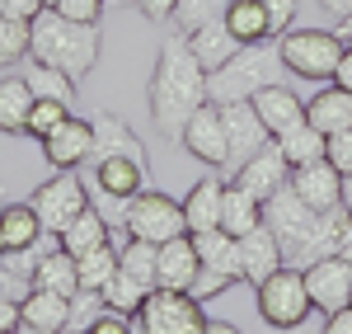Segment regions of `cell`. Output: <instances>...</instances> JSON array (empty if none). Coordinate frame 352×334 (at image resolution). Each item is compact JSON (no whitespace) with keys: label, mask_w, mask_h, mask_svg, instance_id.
Listing matches in <instances>:
<instances>
[{"label":"cell","mask_w":352,"mask_h":334,"mask_svg":"<svg viewBox=\"0 0 352 334\" xmlns=\"http://www.w3.org/2000/svg\"><path fill=\"white\" fill-rule=\"evenodd\" d=\"M254 306H258V320L268 330H300L315 311L310 292H305V273L292 264H282L263 282H254Z\"/></svg>","instance_id":"obj_6"},{"label":"cell","mask_w":352,"mask_h":334,"mask_svg":"<svg viewBox=\"0 0 352 334\" xmlns=\"http://www.w3.org/2000/svg\"><path fill=\"white\" fill-rule=\"evenodd\" d=\"M282 52H277V38H263V43H244L240 52L230 56L221 71L207 76V99L212 104H235V99H254L258 90L282 81Z\"/></svg>","instance_id":"obj_4"},{"label":"cell","mask_w":352,"mask_h":334,"mask_svg":"<svg viewBox=\"0 0 352 334\" xmlns=\"http://www.w3.org/2000/svg\"><path fill=\"white\" fill-rule=\"evenodd\" d=\"M0 202H5V198H0Z\"/></svg>","instance_id":"obj_58"},{"label":"cell","mask_w":352,"mask_h":334,"mask_svg":"<svg viewBox=\"0 0 352 334\" xmlns=\"http://www.w3.org/2000/svg\"><path fill=\"white\" fill-rule=\"evenodd\" d=\"M113 236H118V231H113V226L104 222V212L89 202L80 217H76V222L56 236V240H61V250H66V254H76V259H80V254H89V250H104V245H113Z\"/></svg>","instance_id":"obj_24"},{"label":"cell","mask_w":352,"mask_h":334,"mask_svg":"<svg viewBox=\"0 0 352 334\" xmlns=\"http://www.w3.org/2000/svg\"><path fill=\"white\" fill-rule=\"evenodd\" d=\"M85 334H136V320L132 315H118V311H104Z\"/></svg>","instance_id":"obj_43"},{"label":"cell","mask_w":352,"mask_h":334,"mask_svg":"<svg viewBox=\"0 0 352 334\" xmlns=\"http://www.w3.org/2000/svg\"><path fill=\"white\" fill-rule=\"evenodd\" d=\"M76 273H80V287L89 292H104L109 278L118 273V245H104V250H89L76 259Z\"/></svg>","instance_id":"obj_34"},{"label":"cell","mask_w":352,"mask_h":334,"mask_svg":"<svg viewBox=\"0 0 352 334\" xmlns=\"http://www.w3.org/2000/svg\"><path fill=\"white\" fill-rule=\"evenodd\" d=\"M33 90V99H56V104H76V81L66 76V71H56V66H43V61H33L28 56V66L19 71Z\"/></svg>","instance_id":"obj_30"},{"label":"cell","mask_w":352,"mask_h":334,"mask_svg":"<svg viewBox=\"0 0 352 334\" xmlns=\"http://www.w3.org/2000/svg\"><path fill=\"white\" fill-rule=\"evenodd\" d=\"M136 334H207V311L192 292H174V287H151L141 311L132 315Z\"/></svg>","instance_id":"obj_7"},{"label":"cell","mask_w":352,"mask_h":334,"mask_svg":"<svg viewBox=\"0 0 352 334\" xmlns=\"http://www.w3.org/2000/svg\"><path fill=\"white\" fill-rule=\"evenodd\" d=\"M89 127H94V156H89V160H104V156H136V160H146L141 137H136L118 113L99 109L94 118H89Z\"/></svg>","instance_id":"obj_21"},{"label":"cell","mask_w":352,"mask_h":334,"mask_svg":"<svg viewBox=\"0 0 352 334\" xmlns=\"http://www.w3.org/2000/svg\"><path fill=\"white\" fill-rule=\"evenodd\" d=\"M324 160H329L333 169H338L343 179L352 174V127H343V132L324 137Z\"/></svg>","instance_id":"obj_39"},{"label":"cell","mask_w":352,"mask_h":334,"mask_svg":"<svg viewBox=\"0 0 352 334\" xmlns=\"http://www.w3.org/2000/svg\"><path fill=\"white\" fill-rule=\"evenodd\" d=\"M192 245H197V259H202V269H217L226 273L230 282H244V269H240V240L230 236V231H202V236H192Z\"/></svg>","instance_id":"obj_26"},{"label":"cell","mask_w":352,"mask_h":334,"mask_svg":"<svg viewBox=\"0 0 352 334\" xmlns=\"http://www.w3.org/2000/svg\"><path fill=\"white\" fill-rule=\"evenodd\" d=\"M43 10H47L43 0H0V14H10V19H19V24H33V19H38Z\"/></svg>","instance_id":"obj_44"},{"label":"cell","mask_w":352,"mask_h":334,"mask_svg":"<svg viewBox=\"0 0 352 334\" xmlns=\"http://www.w3.org/2000/svg\"><path fill=\"white\" fill-rule=\"evenodd\" d=\"M52 10H56V14H66V19H76V24H99L104 0H56Z\"/></svg>","instance_id":"obj_41"},{"label":"cell","mask_w":352,"mask_h":334,"mask_svg":"<svg viewBox=\"0 0 352 334\" xmlns=\"http://www.w3.org/2000/svg\"><path fill=\"white\" fill-rule=\"evenodd\" d=\"M343 207H348V212H352V174H348V179H343Z\"/></svg>","instance_id":"obj_53"},{"label":"cell","mask_w":352,"mask_h":334,"mask_svg":"<svg viewBox=\"0 0 352 334\" xmlns=\"http://www.w3.org/2000/svg\"><path fill=\"white\" fill-rule=\"evenodd\" d=\"M136 10H141L151 24H169L174 10H179V0H136Z\"/></svg>","instance_id":"obj_45"},{"label":"cell","mask_w":352,"mask_h":334,"mask_svg":"<svg viewBox=\"0 0 352 334\" xmlns=\"http://www.w3.org/2000/svg\"><path fill=\"white\" fill-rule=\"evenodd\" d=\"M146 99H151L155 132H160L164 141H179L184 123L207 104V71H202V61L192 56V48H188L184 33H174V38L160 43Z\"/></svg>","instance_id":"obj_1"},{"label":"cell","mask_w":352,"mask_h":334,"mask_svg":"<svg viewBox=\"0 0 352 334\" xmlns=\"http://www.w3.org/2000/svg\"><path fill=\"white\" fill-rule=\"evenodd\" d=\"M226 28H230L240 43H263V38H268L263 0H230V10H226Z\"/></svg>","instance_id":"obj_32"},{"label":"cell","mask_w":352,"mask_h":334,"mask_svg":"<svg viewBox=\"0 0 352 334\" xmlns=\"http://www.w3.org/2000/svg\"><path fill=\"white\" fill-rule=\"evenodd\" d=\"M240 189H249V194L258 198V202H268L287 179H292V165L282 160V151H277V141H268L258 156H249L244 165H235V174H230Z\"/></svg>","instance_id":"obj_16"},{"label":"cell","mask_w":352,"mask_h":334,"mask_svg":"<svg viewBox=\"0 0 352 334\" xmlns=\"http://www.w3.org/2000/svg\"><path fill=\"white\" fill-rule=\"evenodd\" d=\"M221 109V123H226V146H230V169L244 165L249 156H258L263 146H268V127H263V118L254 113L249 99H235V104H217Z\"/></svg>","instance_id":"obj_12"},{"label":"cell","mask_w":352,"mask_h":334,"mask_svg":"<svg viewBox=\"0 0 352 334\" xmlns=\"http://www.w3.org/2000/svg\"><path fill=\"white\" fill-rule=\"evenodd\" d=\"M343 217H348V207H333V212L305 207L292 184H282L263 202V226L277 236L282 264H292V269H310L315 259H329V254L338 250V226H343Z\"/></svg>","instance_id":"obj_2"},{"label":"cell","mask_w":352,"mask_h":334,"mask_svg":"<svg viewBox=\"0 0 352 334\" xmlns=\"http://www.w3.org/2000/svg\"><path fill=\"white\" fill-rule=\"evenodd\" d=\"M320 5H324V10L333 14V19H338V24H343V19H352V0H320Z\"/></svg>","instance_id":"obj_50"},{"label":"cell","mask_w":352,"mask_h":334,"mask_svg":"<svg viewBox=\"0 0 352 334\" xmlns=\"http://www.w3.org/2000/svg\"><path fill=\"white\" fill-rule=\"evenodd\" d=\"M28 202H33V212H38L43 231L61 236V231H66V226H71L85 207H89V189H85L80 169H56V174L33 198H28Z\"/></svg>","instance_id":"obj_9"},{"label":"cell","mask_w":352,"mask_h":334,"mask_svg":"<svg viewBox=\"0 0 352 334\" xmlns=\"http://www.w3.org/2000/svg\"><path fill=\"white\" fill-rule=\"evenodd\" d=\"M305 123H310L320 137H333V132L352 127V94L343 90V85L329 81L315 99H305Z\"/></svg>","instance_id":"obj_19"},{"label":"cell","mask_w":352,"mask_h":334,"mask_svg":"<svg viewBox=\"0 0 352 334\" xmlns=\"http://www.w3.org/2000/svg\"><path fill=\"white\" fill-rule=\"evenodd\" d=\"M333 85L352 90V43H348V52H343V61H338V71H333Z\"/></svg>","instance_id":"obj_49"},{"label":"cell","mask_w":352,"mask_h":334,"mask_svg":"<svg viewBox=\"0 0 352 334\" xmlns=\"http://www.w3.org/2000/svg\"><path fill=\"white\" fill-rule=\"evenodd\" d=\"M0 254H5V240H0Z\"/></svg>","instance_id":"obj_56"},{"label":"cell","mask_w":352,"mask_h":334,"mask_svg":"<svg viewBox=\"0 0 352 334\" xmlns=\"http://www.w3.org/2000/svg\"><path fill=\"white\" fill-rule=\"evenodd\" d=\"M254 226H263V202L230 179V184H226V194H221V231L244 236V231H254Z\"/></svg>","instance_id":"obj_27"},{"label":"cell","mask_w":352,"mask_h":334,"mask_svg":"<svg viewBox=\"0 0 352 334\" xmlns=\"http://www.w3.org/2000/svg\"><path fill=\"white\" fill-rule=\"evenodd\" d=\"M348 306H352V302H348Z\"/></svg>","instance_id":"obj_60"},{"label":"cell","mask_w":352,"mask_h":334,"mask_svg":"<svg viewBox=\"0 0 352 334\" xmlns=\"http://www.w3.org/2000/svg\"><path fill=\"white\" fill-rule=\"evenodd\" d=\"M300 273H305L310 306L320 311V315H333V311H343L352 302V264L348 259L329 254V259H315V264L300 269Z\"/></svg>","instance_id":"obj_11"},{"label":"cell","mask_w":352,"mask_h":334,"mask_svg":"<svg viewBox=\"0 0 352 334\" xmlns=\"http://www.w3.org/2000/svg\"><path fill=\"white\" fill-rule=\"evenodd\" d=\"M348 94H352V90H348Z\"/></svg>","instance_id":"obj_59"},{"label":"cell","mask_w":352,"mask_h":334,"mask_svg":"<svg viewBox=\"0 0 352 334\" xmlns=\"http://www.w3.org/2000/svg\"><path fill=\"white\" fill-rule=\"evenodd\" d=\"M28 287H47V292H61V297H76L80 292V273H76V254L61 250L52 231L43 236V250H38V264L28 273Z\"/></svg>","instance_id":"obj_15"},{"label":"cell","mask_w":352,"mask_h":334,"mask_svg":"<svg viewBox=\"0 0 352 334\" xmlns=\"http://www.w3.org/2000/svg\"><path fill=\"white\" fill-rule=\"evenodd\" d=\"M0 240H5V254L33 250L43 240V222H38L33 202H0Z\"/></svg>","instance_id":"obj_25"},{"label":"cell","mask_w":352,"mask_h":334,"mask_svg":"<svg viewBox=\"0 0 352 334\" xmlns=\"http://www.w3.org/2000/svg\"><path fill=\"white\" fill-rule=\"evenodd\" d=\"M268 334H310V330H305V325H300V330H268Z\"/></svg>","instance_id":"obj_55"},{"label":"cell","mask_w":352,"mask_h":334,"mask_svg":"<svg viewBox=\"0 0 352 334\" xmlns=\"http://www.w3.org/2000/svg\"><path fill=\"white\" fill-rule=\"evenodd\" d=\"M66 311H71V297L47 292V287H28L24 302H19L24 325H38V330H61L66 334Z\"/></svg>","instance_id":"obj_28"},{"label":"cell","mask_w":352,"mask_h":334,"mask_svg":"<svg viewBox=\"0 0 352 334\" xmlns=\"http://www.w3.org/2000/svg\"><path fill=\"white\" fill-rule=\"evenodd\" d=\"M277 141V151H282V160L296 169V165H310V160H320L324 156V137L310 127V123H296V127H287L282 137H272Z\"/></svg>","instance_id":"obj_31"},{"label":"cell","mask_w":352,"mask_h":334,"mask_svg":"<svg viewBox=\"0 0 352 334\" xmlns=\"http://www.w3.org/2000/svg\"><path fill=\"white\" fill-rule=\"evenodd\" d=\"M184 38H188L192 56L202 61V71H207V76H212V71H221V66H226V61H230V56H235V52L244 48L240 38H235V33L226 28V19H212V24H197L192 33H184Z\"/></svg>","instance_id":"obj_20"},{"label":"cell","mask_w":352,"mask_h":334,"mask_svg":"<svg viewBox=\"0 0 352 334\" xmlns=\"http://www.w3.org/2000/svg\"><path fill=\"white\" fill-rule=\"evenodd\" d=\"M338 33H343V43H352V19H343V24H338Z\"/></svg>","instance_id":"obj_54"},{"label":"cell","mask_w":352,"mask_h":334,"mask_svg":"<svg viewBox=\"0 0 352 334\" xmlns=\"http://www.w3.org/2000/svg\"><path fill=\"white\" fill-rule=\"evenodd\" d=\"M287 184H292L296 198L305 202V207H315V212H333V207H343V174L329 165L324 156L310 160V165H296Z\"/></svg>","instance_id":"obj_14"},{"label":"cell","mask_w":352,"mask_h":334,"mask_svg":"<svg viewBox=\"0 0 352 334\" xmlns=\"http://www.w3.org/2000/svg\"><path fill=\"white\" fill-rule=\"evenodd\" d=\"M320 334H352V306L324 315V330H320Z\"/></svg>","instance_id":"obj_46"},{"label":"cell","mask_w":352,"mask_h":334,"mask_svg":"<svg viewBox=\"0 0 352 334\" xmlns=\"http://www.w3.org/2000/svg\"><path fill=\"white\" fill-rule=\"evenodd\" d=\"M207 334H244V330H240V325H230V320H212Z\"/></svg>","instance_id":"obj_51"},{"label":"cell","mask_w":352,"mask_h":334,"mask_svg":"<svg viewBox=\"0 0 352 334\" xmlns=\"http://www.w3.org/2000/svg\"><path fill=\"white\" fill-rule=\"evenodd\" d=\"M254 113L263 118V127H268V137H282L287 127H296V123H305V99H300L292 85H268V90H258L254 99Z\"/></svg>","instance_id":"obj_17"},{"label":"cell","mask_w":352,"mask_h":334,"mask_svg":"<svg viewBox=\"0 0 352 334\" xmlns=\"http://www.w3.org/2000/svg\"><path fill=\"white\" fill-rule=\"evenodd\" d=\"M14 334H61V330H38V325H24V320H19V330Z\"/></svg>","instance_id":"obj_52"},{"label":"cell","mask_w":352,"mask_h":334,"mask_svg":"<svg viewBox=\"0 0 352 334\" xmlns=\"http://www.w3.org/2000/svg\"><path fill=\"white\" fill-rule=\"evenodd\" d=\"M235 240H240L244 282H263L272 269H282V245H277V236H272L268 226H254V231H244Z\"/></svg>","instance_id":"obj_23"},{"label":"cell","mask_w":352,"mask_h":334,"mask_svg":"<svg viewBox=\"0 0 352 334\" xmlns=\"http://www.w3.org/2000/svg\"><path fill=\"white\" fill-rule=\"evenodd\" d=\"M226 10H230V0H179V10H174V19H169V24L179 28V33H192L197 24L226 19Z\"/></svg>","instance_id":"obj_35"},{"label":"cell","mask_w":352,"mask_h":334,"mask_svg":"<svg viewBox=\"0 0 352 334\" xmlns=\"http://www.w3.org/2000/svg\"><path fill=\"white\" fill-rule=\"evenodd\" d=\"M277 52H282V66L300 81H333L348 43L338 28H292L277 38Z\"/></svg>","instance_id":"obj_5"},{"label":"cell","mask_w":352,"mask_h":334,"mask_svg":"<svg viewBox=\"0 0 352 334\" xmlns=\"http://www.w3.org/2000/svg\"><path fill=\"white\" fill-rule=\"evenodd\" d=\"M202 259H197V245L192 236H174L160 245V264H155V287H174V292H188L192 278H197Z\"/></svg>","instance_id":"obj_18"},{"label":"cell","mask_w":352,"mask_h":334,"mask_svg":"<svg viewBox=\"0 0 352 334\" xmlns=\"http://www.w3.org/2000/svg\"><path fill=\"white\" fill-rule=\"evenodd\" d=\"M71 118V104H56V99H33V109H28V123H24V137L43 141L52 127H61Z\"/></svg>","instance_id":"obj_36"},{"label":"cell","mask_w":352,"mask_h":334,"mask_svg":"<svg viewBox=\"0 0 352 334\" xmlns=\"http://www.w3.org/2000/svg\"><path fill=\"white\" fill-rule=\"evenodd\" d=\"M104 292H89V287H80L76 297H71V311H66V334H85L99 315H104Z\"/></svg>","instance_id":"obj_37"},{"label":"cell","mask_w":352,"mask_h":334,"mask_svg":"<svg viewBox=\"0 0 352 334\" xmlns=\"http://www.w3.org/2000/svg\"><path fill=\"white\" fill-rule=\"evenodd\" d=\"M43 5H56V0H43Z\"/></svg>","instance_id":"obj_57"},{"label":"cell","mask_w":352,"mask_h":334,"mask_svg":"<svg viewBox=\"0 0 352 334\" xmlns=\"http://www.w3.org/2000/svg\"><path fill=\"white\" fill-rule=\"evenodd\" d=\"M38 146H43V160L52 169H80L94 156V127H89V118H66Z\"/></svg>","instance_id":"obj_13"},{"label":"cell","mask_w":352,"mask_h":334,"mask_svg":"<svg viewBox=\"0 0 352 334\" xmlns=\"http://www.w3.org/2000/svg\"><path fill=\"white\" fill-rule=\"evenodd\" d=\"M146 292H151V287H146L141 278H132V273L118 264V273H113L109 287H104V306L118 311V315H136V311H141V302H146Z\"/></svg>","instance_id":"obj_33"},{"label":"cell","mask_w":352,"mask_h":334,"mask_svg":"<svg viewBox=\"0 0 352 334\" xmlns=\"http://www.w3.org/2000/svg\"><path fill=\"white\" fill-rule=\"evenodd\" d=\"M28 56V24L0 14V66H14Z\"/></svg>","instance_id":"obj_38"},{"label":"cell","mask_w":352,"mask_h":334,"mask_svg":"<svg viewBox=\"0 0 352 334\" xmlns=\"http://www.w3.org/2000/svg\"><path fill=\"white\" fill-rule=\"evenodd\" d=\"M28 56L66 71L71 81H85L99 61V24H76L66 14H56L52 5L28 24Z\"/></svg>","instance_id":"obj_3"},{"label":"cell","mask_w":352,"mask_h":334,"mask_svg":"<svg viewBox=\"0 0 352 334\" xmlns=\"http://www.w3.org/2000/svg\"><path fill=\"white\" fill-rule=\"evenodd\" d=\"M24 292H28V278L14 273V269L5 264V254H0V297H5V302H24Z\"/></svg>","instance_id":"obj_42"},{"label":"cell","mask_w":352,"mask_h":334,"mask_svg":"<svg viewBox=\"0 0 352 334\" xmlns=\"http://www.w3.org/2000/svg\"><path fill=\"white\" fill-rule=\"evenodd\" d=\"M179 146L188 151L192 160H202V165L212 169H226L230 165V146H226V123H221V109L207 99L202 109L192 113L188 123H184V132H179Z\"/></svg>","instance_id":"obj_10"},{"label":"cell","mask_w":352,"mask_h":334,"mask_svg":"<svg viewBox=\"0 0 352 334\" xmlns=\"http://www.w3.org/2000/svg\"><path fill=\"white\" fill-rule=\"evenodd\" d=\"M296 0H263V14H268V38H282V33H292L296 24Z\"/></svg>","instance_id":"obj_40"},{"label":"cell","mask_w":352,"mask_h":334,"mask_svg":"<svg viewBox=\"0 0 352 334\" xmlns=\"http://www.w3.org/2000/svg\"><path fill=\"white\" fill-rule=\"evenodd\" d=\"M333 254H338V259H348V264H352V212L343 217V226H338V250H333Z\"/></svg>","instance_id":"obj_48"},{"label":"cell","mask_w":352,"mask_h":334,"mask_svg":"<svg viewBox=\"0 0 352 334\" xmlns=\"http://www.w3.org/2000/svg\"><path fill=\"white\" fill-rule=\"evenodd\" d=\"M221 194H226V179H217V174H202L188 189V198H184L188 236H202V231H217L221 226Z\"/></svg>","instance_id":"obj_22"},{"label":"cell","mask_w":352,"mask_h":334,"mask_svg":"<svg viewBox=\"0 0 352 334\" xmlns=\"http://www.w3.org/2000/svg\"><path fill=\"white\" fill-rule=\"evenodd\" d=\"M28 109H33V90L19 71L0 76V132L10 137H24V123H28Z\"/></svg>","instance_id":"obj_29"},{"label":"cell","mask_w":352,"mask_h":334,"mask_svg":"<svg viewBox=\"0 0 352 334\" xmlns=\"http://www.w3.org/2000/svg\"><path fill=\"white\" fill-rule=\"evenodd\" d=\"M19 320H24V315H19V302H5V297H0V334H14Z\"/></svg>","instance_id":"obj_47"},{"label":"cell","mask_w":352,"mask_h":334,"mask_svg":"<svg viewBox=\"0 0 352 334\" xmlns=\"http://www.w3.org/2000/svg\"><path fill=\"white\" fill-rule=\"evenodd\" d=\"M122 236H136V240H151V245H164L174 236H188V222H184V202H174L160 189H141V194L127 198V212H122Z\"/></svg>","instance_id":"obj_8"}]
</instances>
